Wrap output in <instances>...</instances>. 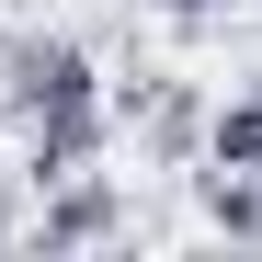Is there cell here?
<instances>
[{
    "mask_svg": "<svg viewBox=\"0 0 262 262\" xmlns=\"http://www.w3.org/2000/svg\"><path fill=\"white\" fill-rule=\"evenodd\" d=\"M0 114L23 137V183H57V171H92L103 160V125H114V92L80 34H12L0 46Z\"/></svg>",
    "mask_w": 262,
    "mask_h": 262,
    "instance_id": "6da1fadb",
    "label": "cell"
},
{
    "mask_svg": "<svg viewBox=\"0 0 262 262\" xmlns=\"http://www.w3.org/2000/svg\"><path fill=\"white\" fill-rule=\"evenodd\" d=\"M137 216H125V194L103 183V171H57V183H34V216L23 239L34 251H92V239H125Z\"/></svg>",
    "mask_w": 262,
    "mask_h": 262,
    "instance_id": "7a4b0ae2",
    "label": "cell"
},
{
    "mask_svg": "<svg viewBox=\"0 0 262 262\" xmlns=\"http://www.w3.org/2000/svg\"><path fill=\"white\" fill-rule=\"evenodd\" d=\"M114 114H125V137H137L148 160H194V148H205V103L183 92V80H160V69H137V80H125V92H114Z\"/></svg>",
    "mask_w": 262,
    "mask_h": 262,
    "instance_id": "3957f363",
    "label": "cell"
},
{
    "mask_svg": "<svg viewBox=\"0 0 262 262\" xmlns=\"http://www.w3.org/2000/svg\"><path fill=\"white\" fill-rule=\"evenodd\" d=\"M205 228L216 239H262V171H239V160L205 171Z\"/></svg>",
    "mask_w": 262,
    "mask_h": 262,
    "instance_id": "277c9868",
    "label": "cell"
},
{
    "mask_svg": "<svg viewBox=\"0 0 262 262\" xmlns=\"http://www.w3.org/2000/svg\"><path fill=\"white\" fill-rule=\"evenodd\" d=\"M205 160H239V171H262V80H251L239 103H216V114H205Z\"/></svg>",
    "mask_w": 262,
    "mask_h": 262,
    "instance_id": "5b68a950",
    "label": "cell"
},
{
    "mask_svg": "<svg viewBox=\"0 0 262 262\" xmlns=\"http://www.w3.org/2000/svg\"><path fill=\"white\" fill-rule=\"evenodd\" d=\"M160 12H171V23H216L228 0H160Z\"/></svg>",
    "mask_w": 262,
    "mask_h": 262,
    "instance_id": "8992f818",
    "label": "cell"
},
{
    "mask_svg": "<svg viewBox=\"0 0 262 262\" xmlns=\"http://www.w3.org/2000/svg\"><path fill=\"white\" fill-rule=\"evenodd\" d=\"M0 137H12V114H0Z\"/></svg>",
    "mask_w": 262,
    "mask_h": 262,
    "instance_id": "52a82bcc",
    "label": "cell"
}]
</instances>
